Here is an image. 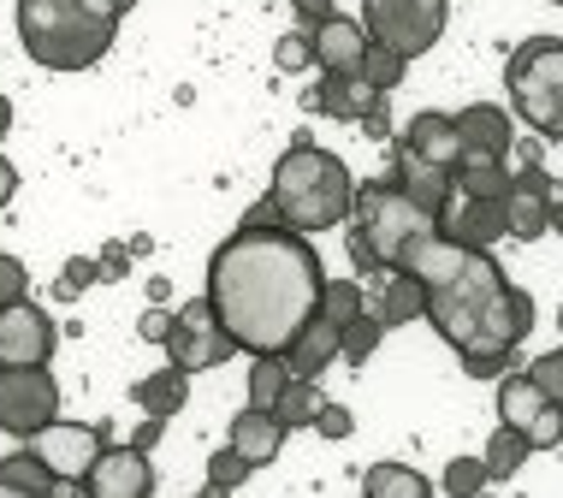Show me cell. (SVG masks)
I'll return each instance as SVG.
<instances>
[{
	"label": "cell",
	"mask_w": 563,
	"mask_h": 498,
	"mask_svg": "<svg viewBox=\"0 0 563 498\" xmlns=\"http://www.w3.org/2000/svg\"><path fill=\"white\" fill-rule=\"evenodd\" d=\"M321 285V255L309 250V232H291V225L243 220L208 262V303L238 339V351L250 356L291 351V339L314 321Z\"/></svg>",
	"instance_id": "1"
},
{
	"label": "cell",
	"mask_w": 563,
	"mask_h": 498,
	"mask_svg": "<svg viewBox=\"0 0 563 498\" xmlns=\"http://www.w3.org/2000/svg\"><path fill=\"white\" fill-rule=\"evenodd\" d=\"M391 274H416L428 285V321L451 344L456 356L468 351H516L534 332V297L522 285L505 279V267L493 262V250H468L433 232H421L416 244L398 255Z\"/></svg>",
	"instance_id": "2"
},
{
	"label": "cell",
	"mask_w": 563,
	"mask_h": 498,
	"mask_svg": "<svg viewBox=\"0 0 563 498\" xmlns=\"http://www.w3.org/2000/svg\"><path fill=\"white\" fill-rule=\"evenodd\" d=\"M350 208H356V178H350V166L332 155V148L297 137L279 155V166H273L267 196L243 220L291 225V232H332V225H350Z\"/></svg>",
	"instance_id": "3"
},
{
	"label": "cell",
	"mask_w": 563,
	"mask_h": 498,
	"mask_svg": "<svg viewBox=\"0 0 563 498\" xmlns=\"http://www.w3.org/2000/svg\"><path fill=\"white\" fill-rule=\"evenodd\" d=\"M113 36L119 19H101L89 0H19V42L48 71H89Z\"/></svg>",
	"instance_id": "4"
},
{
	"label": "cell",
	"mask_w": 563,
	"mask_h": 498,
	"mask_svg": "<svg viewBox=\"0 0 563 498\" xmlns=\"http://www.w3.org/2000/svg\"><path fill=\"white\" fill-rule=\"evenodd\" d=\"M505 89L528 131L545 143H563V42L558 36H528L522 48L505 59Z\"/></svg>",
	"instance_id": "5"
},
{
	"label": "cell",
	"mask_w": 563,
	"mask_h": 498,
	"mask_svg": "<svg viewBox=\"0 0 563 498\" xmlns=\"http://www.w3.org/2000/svg\"><path fill=\"white\" fill-rule=\"evenodd\" d=\"M350 225H356L362 237L374 244L379 267H398V255L416 244L421 232H433L439 214L416 202V196H404L398 178H374V185H356V208H350Z\"/></svg>",
	"instance_id": "6"
},
{
	"label": "cell",
	"mask_w": 563,
	"mask_h": 498,
	"mask_svg": "<svg viewBox=\"0 0 563 498\" xmlns=\"http://www.w3.org/2000/svg\"><path fill=\"white\" fill-rule=\"evenodd\" d=\"M445 7L451 0H362V24L374 42L398 48L404 59H421L445 36Z\"/></svg>",
	"instance_id": "7"
},
{
	"label": "cell",
	"mask_w": 563,
	"mask_h": 498,
	"mask_svg": "<svg viewBox=\"0 0 563 498\" xmlns=\"http://www.w3.org/2000/svg\"><path fill=\"white\" fill-rule=\"evenodd\" d=\"M59 416V380L48 374V362H19L0 368V433L30 440Z\"/></svg>",
	"instance_id": "8"
},
{
	"label": "cell",
	"mask_w": 563,
	"mask_h": 498,
	"mask_svg": "<svg viewBox=\"0 0 563 498\" xmlns=\"http://www.w3.org/2000/svg\"><path fill=\"white\" fill-rule=\"evenodd\" d=\"M161 351L173 356L185 374H202V368H220V362L238 351V339L220 327L214 303H208V297H196V303L173 309V332H166V344H161Z\"/></svg>",
	"instance_id": "9"
},
{
	"label": "cell",
	"mask_w": 563,
	"mask_h": 498,
	"mask_svg": "<svg viewBox=\"0 0 563 498\" xmlns=\"http://www.w3.org/2000/svg\"><path fill=\"white\" fill-rule=\"evenodd\" d=\"M302 108H309V113H332V119H350V125H362L368 137H386V131H391L386 89H374L362 71H327V84L309 89V96H302Z\"/></svg>",
	"instance_id": "10"
},
{
	"label": "cell",
	"mask_w": 563,
	"mask_h": 498,
	"mask_svg": "<svg viewBox=\"0 0 563 498\" xmlns=\"http://www.w3.org/2000/svg\"><path fill=\"white\" fill-rule=\"evenodd\" d=\"M30 451H36L42 463H48V475L54 480H71V487H84V475L96 469V457L108 451V433L101 428H89V421H48L42 433H30L24 440Z\"/></svg>",
	"instance_id": "11"
},
{
	"label": "cell",
	"mask_w": 563,
	"mask_h": 498,
	"mask_svg": "<svg viewBox=\"0 0 563 498\" xmlns=\"http://www.w3.org/2000/svg\"><path fill=\"white\" fill-rule=\"evenodd\" d=\"M59 344V327L48 321V309H36L30 297L19 303H0V368H19V362H48Z\"/></svg>",
	"instance_id": "12"
},
{
	"label": "cell",
	"mask_w": 563,
	"mask_h": 498,
	"mask_svg": "<svg viewBox=\"0 0 563 498\" xmlns=\"http://www.w3.org/2000/svg\"><path fill=\"white\" fill-rule=\"evenodd\" d=\"M439 232L456 237L468 250H493L498 237H510V214H505V196H451V208L439 214Z\"/></svg>",
	"instance_id": "13"
},
{
	"label": "cell",
	"mask_w": 563,
	"mask_h": 498,
	"mask_svg": "<svg viewBox=\"0 0 563 498\" xmlns=\"http://www.w3.org/2000/svg\"><path fill=\"white\" fill-rule=\"evenodd\" d=\"M84 493L89 498H148V493H155V463H148L143 445L101 451L96 469L84 475Z\"/></svg>",
	"instance_id": "14"
},
{
	"label": "cell",
	"mask_w": 563,
	"mask_h": 498,
	"mask_svg": "<svg viewBox=\"0 0 563 498\" xmlns=\"http://www.w3.org/2000/svg\"><path fill=\"white\" fill-rule=\"evenodd\" d=\"M398 148H409V155H421V161H433V166H451V173H456V161H463V131H456V113L421 108L404 125Z\"/></svg>",
	"instance_id": "15"
},
{
	"label": "cell",
	"mask_w": 563,
	"mask_h": 498,
	"mask_svg": "<svg viewBox=\"0 0 563 498\" xmlns=\"http://www.w3.org/2000/svg\"><path fill=\"white\" fill-rule=\"evenodd\" d=\"M456 131H463V155L510 161V148H516V119L505 108H493V101H468V108L456 113Z\"/></svg>",
	"instance_id": "16"
},
{
	"label": "cell",
	"mask_w": 563,
	"mask_h": 498,
	"mask_svg": "<svg viewBox=\"0 0 563 498\" xmlns=\"http://www.w3.org/2000/svg\"><path fill=\"white\" fill-rule=\"evenodd\" d=\"M285 440H291V428L279 421V410H262V403H243V410L232 416V451H243V457L262 469V463H273L285 451Z\"/></svg>",
	"instance_id": "17"
},
{
	"label": "cell",
	"mask_w": 563,
	"mask_h": 498,
	"mask_svg": "<svg viewBox=\"0 0 563 498\" xmlns=\"http://www.w3.org/2000/svg\"><path fill=\"white\" fill-rule=\"evenodd\" d=\"M391 178H398L404 196H416L428 214H445L451 196H456V173H451V166H433V161L409 155V148H398V155H391Z\"/></svg>",
	"instance_id": "18"
},
{
	"label": "cell",
	"mask_w": 563,
	"mask_h": 498,
	"mask_svg": "<svg viewBox=\"0 0 563 498\" xmlns=\"http://www.w3.org/2000/svg\"><path fill=\"white\" fill-rule=\"evenodd\" d=\"M362 54H368V24L362 19L332 12V19L314 24V59H321V71H362Z\"/></svg>",
	"instance_id": "19"
},
{
	"label": "cell",
	"mask_w": 563,
	"mask_h": 498,
	"mask_svg": "<svg viewBox=\"0 0 563 498\" xmlns=\"http://www.w3.org/2000/svg\"><path fill=\"white\" fill-rule=\"evenodd\" d=\"M339 351H344V327H332L327 314H314L309 327L291 339V351H285V362H291V374L297 380H321V374L339 362Z\"/></svg>",
	"instance_id": "20"
},
{
	"label": "cell",
	"mask_w": 563,
	"mask_h": 498,
	"mask_svg": "<svg viewBox=\"0 0 563 498\" xmlns=\"http://www.w3.org/2000/svg\"><path fill=\"white\" fill-rule=\"evenodd\" d=\"M552 403H558V398H545L534 374H498V421H510V428L534 433L540 416L552 410Z\"/></svg>",
	"instance_id": "21"
},
{
	"label": "cell",
	"mask_w": 563,
	"mask_h": 498,
	"mask_svg": "<svg viewBox=\"0 0 563 498\" xmlns=\"http://www.w3.org/2000/svg\"><path fill=\"white\" fill-rule=\"evenodd\" d=\"M374 314L386 327H409L428 314V285H421L416 274H386L379 279V297H374Z\"/></svg>",
	"instance_id": "22"
},
{
	"label": "cell",
	"mask_w": 563,
	"mask_h": 498,
	"mask_svg": "<svg viewBox=\"0 0 563 498\" xmlns=\"http://www.w3.org/2000/svg\"><path fill=\"white\" fill-rule=\"evenodd\" d=\"M185 398H190V374L178 368V362H166V368H155V374L136 380V410H143V416H166V421H173L178 410H185Z\"/></svg>",
	"instance_id": "23"
},
{
	"label": "cell",
	"mask_w": 563,
	"mask_h": 498,
	"mask_svg": "<svg viewBox=\"0 0 563 498\" xmlns=\"http://www.w3.org/2000/svg\"><path fill=\"white\" fill-rule=\"evenodd\" d=\"M516 185V166L498 155H463L456 161V190L463 196H510Z\"/></svg>",
	"instance_id": "24"
},
{
	"label": "cell",
	"mask_w": 563,
	"mask_h": 498,
	"mask_svg": "<svg viewBox=\"0 0 563 498\" xmlns=\"http://www.w3.org/2000/svg\"><path fill=\"white\" fill-rule=\"evenodd\" d=\"M505 214H510V237H516V244H534V237L552 232V196H540V190H510V196H505Z\"/></svg>",
	"instance_id": "25"
},
{
	"label": "cell",
	"mask_w": 563,
	"mask_h": 498,
	"mask_svg": "<svg viewBox=\"0 0 563 498\" xmlns=\"http://www.w3.org/2000/svg\"><path fill=\"white\" fill-rule=\"evenodd\" d=\"M362 493L368 498H428L433 480L421 469H409V463H374V469L362 475Z\"/></svg>",
	"instance_id": "26"
},
{
	"label": "cell",
	"mask_w": 563,
	"mask_h": 498,
	"mask_svg": "<svg viewBox=\"0 0 563 498\" xmlns=\"http://www.w3.org/2000/svg\"><path fill=\"white\" fill-rule=\"evenodd\" d=\"M54 487V475H48V463L36 457V451H12V457H0V493H24V498H48Z\"/></svg>",
	"instance_id": "27"
},
{
	"label": "cell",
	"mask_w": 563,
	"mask_h": 498,
	"mask_svg": "<svg viewBox=\"0 0 563 498\" xmlns=\"http://www.w3.org/2000/svg\"><path fill=\"white\" fill-rule=\"evenodd\" d=\"M481 457H486V475H493V480H510V475L522 469L528 457H534V445H528V433H522V428H510V421H498V433L486 440V451H481Z\"/></svg>",
	"instance_id": "28"
},
{
	"label": "cell",
	"mask_w": 563,
	"mask_h": 498,
	"mask_svg": "<svg viewBox=\"0 0 563 498\" xmlns=\"http://www.w3.org/2000/svg\"><path fill=\"white\" fill-rule=\"evenodd\" d=\"M291 380H297V374H291V362H285V356H255V362H250V403L273 410Z\"/></svg>",
	"instance_id": "29"
},
{
	"label": "cell",
	"mask_w": 563,
	"mask_h": 498,
	"mask_svg": "<svg viewBox=\"0 0 563 498\" xmlns=\"http://www.w3.org/2000/svg\"><path fill=\"white\" fill-rule=\"evenodd\" d=\"M362 309H368V291H362L356 279H327L321 285V303H314V314H327L332 327H350Z\"/></svg>",
	"instance_id": "30"
},
{
	"label": "cell",
	"mask_w": 563,
	"mask_h": 498,
	"mask_svg": "<svg viewBox=\"0 0 563 498\" xmlns=\"http://www.w3.org/2000/svg\"><path fill=\"white\" fill-rule=\"evenodd\" d=\"M321 386H314V380H291V386H285V398L279 403H273V410H279V421H285V428H314V416H321Z\"/></svg>",
	"instance_id": "31"
},
{
	"label": "cell",
	"mask_w": 563,
	"mask_h": 498,
	"mask_svg": "<svg viewBox=\"0 0 563 498\" xmlns=\"http://www.w3.org/2000/svg\"><path fill=\"white\" fill-rule=\"evenodd\" d=\"M379 339H386V321H379L374 309H362L356 321L344 327V351H339V362H350V368H362L374 351H379Z\"/></svg>",
	"instance_id": "32"
},
{
	"label": "cell",
	"mask_w": 563,
	"mask_h": 498,
	"mask_svg": "<svg viewBox=\"0 0 563 498\" xmlns=\"http://www.w3.org/2000/svg\"><path fill=\"white\" fill-rule=\"evenodd\" d=\"M404 66H409V59H404L398 48H386V42L368 36V54H362V78H368L374 89H386V96H391V89L404 84Z\"/></svg>",
	"instance_id": "33"
},
{
	"label": "cell",
	"mask_w": 563,
	"mask_h": 498,
	"mask_svg": "<svg viewBox=\"0 0 563 498\" xmlns=\"http://www.w3.org/2000/svg\"><path fill=\"white\" fill-rule=\"evenodd\" d=\"M439 487H445L451 498H475L481 487H493V475H486V457H456V463H445Z\"/></svg>",
	"instance_id": "34"
},
{
	"label": "cell",
	"mask_w": 563,
	"mask_h": 498,
	"mask_svg": "<svg viewBox=\"0 0 563 498\" xmlns=\"http://www.w3.org/2000/svg\"><path fill=\"white\" fill-rule=\"evenodd\" d=\"M273 66H279V71H309V66H321V59H314V24L285 30L279 48H273Z\"/></svg>",
	"instance_id": "35"
},
{
	"label": "cell",
	"mask_w": 563,
	"mask_h": 498,
	"mask_svg": "<svg viewBox=\"0 0 563 498\" xmlns=\"http://www.w3.org/2000/svg\"><path fill=\"white\" fill-rule=\"evenodd\" d=\"M250 469L255 463L243 457V451H214V457H208V493H232V487H243V480H250Z\"/></svg>",
	"instance_id": "36"
},
{
	"label": "cell",
	"mask_w": 563,
	"mask_h": 498,
	"mask_svg": "<svg viewBox=\"0 0 563 498\" xmlns=\"http://www.w3.org/2000/svg\"><path fill=\"white\" fill-rule=\"evenodd\" d=\"M96 279H101V262H89V255H71V262L59 267V279H54V297H59V303H71V297H84Z\"/></svg>",
	"instance_id": "37"
},
{
	"label": "cell",
	"mask_w": 563,
	"mask_h": 498,
	"mask_svg": "<svg viewBox=\"0 0 563 498\" xmlns=\"http://www.w3.org/2000/svg\"><path fill=\"white\" fill-rule=\"evenodd\" d=\"M19 297H30V267L0 250V303H19Z\"/></svg>",
	"instance_id": "38"
},
{
	"label": "cell",
	"mask_w": 563,
	"mask_h": 498,
	"mask_svg": "<svg viewBox=\"0 0 563 498\" xmlns=\"http://www.w3.org/2000/svg\"><path fill=\"white\" fill-rule=\"evenodd\" d=\"M528 374L540 380L545 398H558V403H563V344H558V351H545V356H534V368H528Z\"/></svg>",
	"instance_id": "39"
},
{
	"label": "cell",
	"mask_w": 563,
	"mask_h": 498,
	"mask_svg": "<svg viewBox=\"0 0 563 498\" xmlns=\"http://www.w3.org/2000/svg\"><path fill=\"white\" fill-rule=\"evenodd\" d=\"M463 374L468 380H498V374H510V351H468Z\"/></svg>",
	"instance_id": "40"
},
{
	"label": "cell",
	"mask_w": 563,
	"mask_h": 498,
	"mask_svg": "<svg viewBox=\"0 0 563 498\" xmlns=\"http://www.w3.org/2000/svg\"><path fill=\"white\" fill-rule=\"evenodd\" d=\"M314 433H321V440H350V433H356V421H350L344 403H321V416H314Z\"/></svg>",
	"instance_id": "41"
},
{
	"label": "cell",
	"mask_w": 563,
	"mask_h": 498,
	"mask_svg": "<svg viewBox=\"0 0 563 498\" xmlns=\"http://www.w3.org/2000/svg\"><path fill=\"white\" fill-rule=\"evenodd\" d=\"M166 332H173V314L166 309H148L143 321H136V339H148V344H166Z\"/></svg>",
	"instance_id": "42"
},
{
	"label": "cell",
	"mask_w": 563,
	"mask_h": 498,
	"mask_svg": "<svg viewBox=\"0 0 563 498\" xmlns=\"http://www.w3.org/2000/svg\"><path fill=\"white\" fill-rule=\"evenodd\" d=\"M131 274V244H108L101 250V279H125Z\"/></svg>",
	"instance_id": "43"
},
{
	"label": "cell",
	"mask_w": 563,
	"mask_h": 498,
	"mask_svg": "<svg viewBox=\"0 0 563 498\" xmlns=\"http://www.w3.org/2000/svg\"><path fill=\"white\" fill-rule=\"evenodd\" d=\"M161 433H166V416H143V428L131 433V445H143V451H155L161 445Z\"/></svg>",
	"instance_id": "44"
},
{
	"label": "cell",
	"mask_w": 563,
	"mask_h": 498,
	"mask_svg": "<svg viewBox=\"0 0 563 498\" xmlns=\"http://www.w3.org/2000/svg\"><path fill=\"white\" fill-rule=\"evenodd\" d=\"M297 7V19L302 24H321V19H332V0H291Z\"/></svg>",
	"instance_id": "45"
},
{
	"label": "cell",
	"mask_w": 563,
	"mask_h": 498,
	"mask_svg": "<svg viewBox=\"0 0 563 498\" xmlns=\"http://www.w3.org/2000/svg\"><path fill=\"white\" fill-rule=\"evenodd\" d=\"M540 143H545L540 131H534V137H522V143H516V148H510V155H516V166H540Z\"/></svg>",
	"instance_id": "46"
},
{
	"label": "cell",
	"mask_w": 563,
	"mask_h": 498,
	"mask_svg": "<svg viewBox=\"0 0 563 498\" xmlns=\"http://www.w3.org/2000/svg\"><path fill=\"white\" fill-rule=\"evenodd\" d=\"M12 190H19V173H12V161H7V155H0V208H7V202H12Z\"/></svg>",
	"instance_id": "47"
},
{
	"label": "cell",
	"mask_w": 563,
	"mask_h": 498,
	"mask_svg": "<svg viewBox=\"0 0 563 498\" xmlns=\"http://www.w3.org/2000/svg\"><path fill=\"white\" fill-rule=\"evenodd\" d=\"M89 7H96L101 19H125V12L136 7V0H89Z\"/></svg>",
	"instance_id": "48"
},
{
	"label": "cell",
	"mask_w": 563,
	"mask_h": 498,
	"mask_svg": "<svg viewBox=\"0 0 563 498\" xmlns=\"http://www.w3.org/2000/svg\"><path fill=\"white\" fill-rule=\"evenodd\" d=\"M7 131H12V101L0 96V137H7Z\"/></svg>",
	"instance_id": "49"
},
{
	"label": "cell",
	"mask_w": 563,
	"mask_h": 498,
	"mask_svg": "<svg viewBox=\"0 0 563 498\" xmlns=\"http://www.w3.org/2000/svg\"><path fill=\"white\" fill-rule=\"evenodd\" d=\"M552 232H563V190L552 196Z\"/></svg>",
	"instance_id": "50"
},
{
	"label": "cell",
	"mask_w": 563,
	"mask_h": 498,
	"mask_svg": "<svg viewBox=\"0 0 563 498\" xmlns=\"http://www.w3.org/2000/svg\"><path fill=\"white\" fill-rule=\"evenodd\" d=\"M558 7H563V0H558Z\"/></svg>",
	"instance_id": "51"
}]
</instances>
